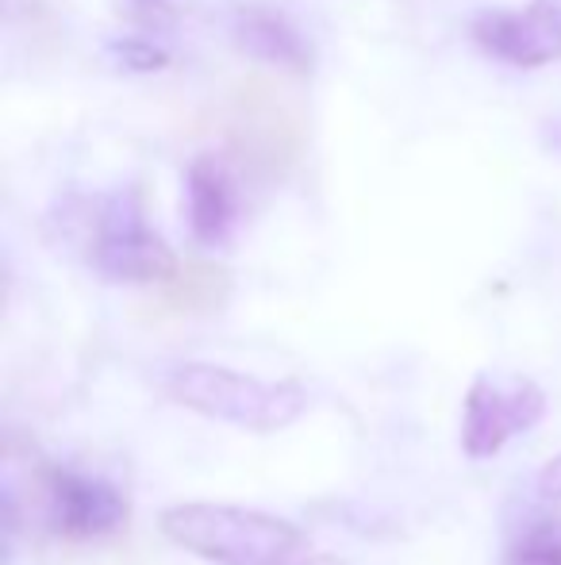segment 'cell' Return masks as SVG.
<instances>
[{
	"label": "cell",
	"instance_id": "cell-1",
	"mask_svg": "<svg viewBox=\"0 0 561 565\" xmlns=\"http://www.w3.org/2000/svg\"><path fill=\"white\" fill-rule=\"evenodd\" d=\"M158 527L173 546L216 565H289L304 546V535L281 515L208 500L165 508Z\"/></svg>",
	"mask_w": 561,
	"mask_h": 565
},
{
	"label": "cell",
	"instance_id": "cell-2",
	"mask_svg": "<svg viewBox=\"0 0 561 565\" xmlns=\"http://www.w3.org/2000/svg\"><path fill=\"white\" fill-rule=\"evenodd\" d=\"M165 396L188 412L262 435L296 424L308 412V388L300 381H262L208 362H185L165 373Z\"/></svg>",
	"mask_w": 561,
	"mask_h": 565
},
{
	"label": "cell",
	"instance_id": "cell-3",
	"mask_svg": "<svg viewBox=\"0 0 561 565\" xmlns=\"http://www.w3.org/2000/svg\"><path fill=\"white\" fill-rule=\"evenodd\" d=\"M224 135L239 162L262 178H281L304 154V116L270 77H242L224 105Z\"/></svg>",
	"mask_w": 561,
	"mask_h": 565
},
{
	"label": "cell",
	"instance_id": "cell-4",
	"mask_svg": "<svg viewBox=\"0 0 561 565\" xmlns=\"http://www.w3.org/2000/svg\"><path fill=\"white\" fill-rule=\"evenodd\" d=\"M547 416V393L535 381L481 373L465 393L462 408V450L470 458H496L508 439L531 431Z\"/></svg>",
	"mask_w": 561,
	"mask_h": 565
},
{
	"label": "cell",
	"instance_id": "cell-5",
	"mask_svg": "<svg viewBox=\"0 0 561 565\" xmlns=\"http://www.w3.org/2000/svg\"><path fill=\"white\" fill-rule=\"evenodd\" d=\"M89 262L112 281H165L173 274V254L142 220V209L131 193H116L100 209V220L89 238Z\"/></svg>",
	"mask_w": 561,
	"mask_h": 565
},
{
	"label": "cell",
	"instance_id": "cell-6",
	"mask_svg": "<svg viewBox=\"0 0 561 565\" xmlns=\"http://www.w3.org/2000/svg\"><path fill=\"white\" fill-rule=\"evenodd\" d=\"M39 477H43L46 492V523L66 543L108 539L128 523V500L105 477L69 466H46Z\"/></svg>",
	"mask_w": 561,
	"mask_h": 565
},
{
	"label": "cell",
	"instance_id": "cell-7",
	"mask_svg": "<svg viewBox=\"0 0 561 565\" xmlns=\"http://www.w3.org/2000/svg\"><path fill=\"white\" fill-rule=\"evenodd\" d=\"M473 35L493 58L511 66H542L561 54V0H531L524 12H485Z\"/></svg>",
	"mask_w": 561,
	"mask_h": 565
},
{
	"label": "cell",
	"instance_id": "cell-8",
	"mask_svg": "<svg viewBox=\"0 0 561 565\" xmlns=\"http://www.w3.org/2000/svg\"><path fill=\"white\" fill-rule=\"evenodd\" d=\"M185 201H188V227L201 243L216 246L231 235L235 216H239V201H235L231 173L219 158L201 154L193 158L185 173Z\"/></svg>",
	"mask_w": 561,
	"mask_h": 565
},
{
	"label": "cell",
	"instance_id": "cell-9",
	"mask_svg": "<svg viewBox=\"0 0 561 565\" xmlns=\"http://www.w3.org/2000/svg\"><path fill=\"white\" fill-rule=\"evenodd\" d=\"M235 46L247 51L258 62H273V66H292L304 70L308 66V46L300 39V31L292 28L284 15L266 12V8H247V12L235 15Z\"/></svg>",
	"mask_w": 561,
	"mask_h": 565
},
{
	"label": "cell",
	"instance_id": "cell-10",
	"mask_svg": "<svg viewBox=\"0 0 561 565\" xmlns=\"http://www.w3.org/2000/svg\"><path fill=\"white\" fill-rule=\"evenodd\" d=\"M231 297V274L216 262H185L173 266V274L165 277L158 305L170 316H208L219 312Z\"/></svg>",
	"mask_w": 561,
	"mask_h": 565
},
{
	"label": "cell",
	"instance_id": "cell-11",
	"mask_svg": "<svg viewBox=\"0 0 561 565\" xmlns=\"http://www.w3.org/2000/svg\"><path fill=\"white\" fill-rule=\"evenodd\" d=\"M504 565H561V527L554 523H535L531 531L511 543Z\"/></svg>",
	"mask_w": 561,
	"mask_h": 565
},
{
	"label": "cell",
	"instance_id": "cell-12",
	"mask_svg": "<svg viewBox=\"0 0 561 565\" xmlns=\"http://www.w3.org/2000/svg\"><path fill=\"white\" fill-rule=\"evenodd\" d=\"M116 54H120L131 70H158L165 62L162 51H154V46H147V43H136V39H128V43L116 46Z\"/></svg>",
	"mask_w": 561,
	"mask_h": 565
},
{
	"label": "cell",
	"instance_id": "cell-13",
	"mask_svg": "<svg viewBox=\"0 0 561 565\" xmlns=\"http://www.w3.org/2000/svg\"><path fill=\"white\" fill-rule=\"evenodd\" d=\"M539 492H542V500H554V504H561V454H558V458H550L547 466H542Z\"/></svg>",
	"mask_w": 561,
	"mask_h": 565
},
{
	"label": "cell",
	"instance_id": "cell-14",
	"mask_svg": "<svg viewBox=\"0 0 561 565\" xmlns=\"http://www.w3.org/2000/svg\"><path fill=\"white\" fill-rule=\"evenodd\" d=\"M542 142H547V150L561 154V113L542 119Z\"/></svg>",
	"mask_w": 561,
	"mask_h": 565
},
{
	"label": "cell",
	"instance_id": "cell-15",
	"mask_svg": "<svg viewBox=\"0 0 561 565\" xmlns=\"http://www.w3.org/2000/svg\"><path fill=\"white\" fill-rule=\"evenodd\" d=\"M289 565H350V562L335 558V554H308V558H300V562H289Z\"/></svg>",
	"mask_w": 561,
	"mask_h": 565
}]
</instances>
